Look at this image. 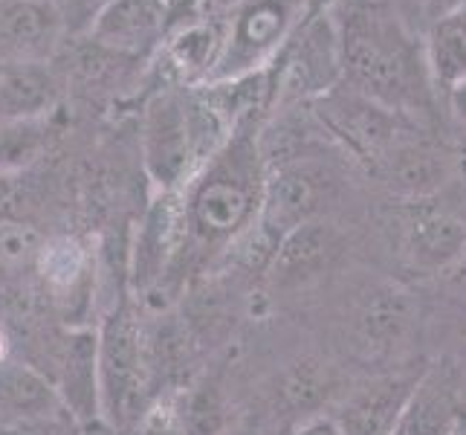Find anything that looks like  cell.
<instances>
[{"mask_svg": "<svg viewBox=\"0 0 466 435\" xmlns=\"http://www.w3.org/2000/svg\"><path fill=\"white\" fill-rule=\"evenodd\" d=\"M449 273H452V279H455L461 287H466V255H463V259H461L452 270H449Z\"/></svg>", "mask_w": 466, "mask_h": 435, "instance_id": "1f68e13d", "label": "cell"}, {"mask_svg": "<svg viewBox=\"0 0 466 435\" xmlns=\"http://www.w3.org/2000/svg\"><path fill=\"white\" fill-rule=\"evenodd\" d=\"M0 409L18 418L21 424L44 421L61 409L56 386L35 368L21 363H0Z\"/></svg>", "mask_w": 466, "mask_h": 435, "instance_id": "ac0fdd59", "label": "cell"}, {"mask_svg": "<svg viewBox=\"0 0 466 435\" xmlns=\"http://www.w3.org/2000/svg\"><path fill=\"white\" fill-rule=\"evenodd\" d=\"M146 171L159 192H177L198 169L195 137H191L188 102L177 93H163L151 102L142 128Z\"/></svg>", "mask_w": 466, "mask_h": 435, "instance_id": "8992f818", "label": "cell"}, {"mask_svg": "<svg viewBox=\"0 0 466 435\" xmlns=\"http://www.w3.org/2000/svg\"><path fill=\"white\" fill-rule=\"evenodd\" d=\"M261 186L255 181V151L215 154L206 174L188 189L186 230L203 241L238 238L258 215Z\"/></svg>", "mask_w": 466, "mask_h": 435, "instance_id": "7a4b0ae2", "label": "cell"}, {"mask_svg": "<svg viewBox=\"0 0 466 435\" xmlns=\"http://www.w3.org/2000/svg\"><path fill=\"white\" fill-rule=\"evenodd\" d=\"M458 432V407L452 395L443 392V386H435L426 375L417 386L406 415L391 435H455Z\"/></svg>", "mask_w": 466, "mask_h": 435, "instance_id": "44dd1931", "label": "cell"}, {"mask_svg": "<svg viewBox=\"0 0 466 435\" xmlns=\"http://www.w3.org/2000/svg\"><path fill=\"white\" fill-rule=\"evenodd\" d=\"M12 435H67V430L58 427L53 418H44V421H29V424H21L18 432Z\"/></svg>", "mask_w": 466, "mask_h": 435, "instance_id": "f546056e", "label": "cell"}, {"mask_svg": "<svg viewBox=\"0 0 466 435\" xmlns=\"http://www.w3.org/2000/svg\"><path fill=\"white\" fill-rule=\"evenodd\" d=\"M461 400H463V407H466V378H463V383H461Z\"/></svg>", "mask_w": 466, "mask_h": 435, "instance_id": "d6a6232c", "label": "cell"}, {"mask_svg": "<svg viewBox=\"0 0 466 435\" xmlns=\"http://www.w3.org/2000/svg\"><path fill=\"white\" fill-rule=\"evenodd\" d=\"M61 102V82L46 61H15L0 70V119H46Z\"/></svg>", "mask_w": 466, "mask_h": 435, "instance_id": "4fadbf2b", "label": "cell"}, {"mask_svg": "<svg viewBox=\"0 0 466 435\" xmlns=\"http://www.w3.org/2000/svg\"><path fill=\"white\" fill-rule=\"evenodd\" d=\"M44 238L35 227L0 218V273H24L38 264Z\"/></svg>", "mask_w": 466, "mask_h": 435, "instance_id": "cb8c5ba5", "label": "cell"}, {"mask_svg": "<svg viewBox=\"0 0 466 435\" xmlns=\"http://www.w3.org/2000/svg\"><path fill=\"white\" fill-rule=\"evenodd\" d=\"M177 409H180V421H183L186 435H220L223 404L212 386H198V389H191L183 398V404H177Z\"/></svg>", "mask_w": 466, "mask_h": 435, "instance_id": "d4e9b609", "label": "cell"}, {"mask_svg": "<svg viewBox=\"0 0 466 435\" xmlns=\"http://www.w3.org/2000/svg\"><path fill=\"white\" fill-rule=\"evenodd\" d=\"M426 67L438 88L466 90V6H455L431 29Z\"/></svg>", "mask_w": 466, "mask_h": 435, "instance_id": "d6986e66", "label": "cell"}, {"mask_svg": "<svg viewBox=\"0 0 466 435\" xmlns=\"http://www.w3.org/2000/svg\"><path fill=\"white\" fill-rule=\"evenodd\" d=\"M461 351H463V357H466V337H463V343H461Z\"/></svg>", "mask_w": 466, "mask_h": 435, "instance_id": "e575fe53", "label": "cell"}, {"mask_svg": "<svg viewBox=\"0 0 466 435\" xmlns=\"http://www.w3.org/2000/svg\"><path fill=\"white\" fill-rule=\"evenodd\" d=\"M296 50L287 67V82L301 85L304 90L325 93L342 73V50H339V29L333 21L316 18L308 26L296 29Z\"/></svg>", "mask_w": 466, "mask_h": 435, "instance_id": "7c38bea8", "label": "cell"}, {"mask_svg": "<svg viewBox=\"0 0 466 435\" xmlns=\"http://www.w3.org/2000/svg\"><path fill=\"white\" fill-rule=\"evenodd\" d=\"M394 117L397 114L365 99L362 93H353L348 99L345 96H333V99L321 105V119L360 154H380L394 140Z\"/></svg>", "mask_w": 466, "mask_h": 435, "instance_id": "2e32d148", "label": "cell"}, {"mask_svg": "<svg viewBox=\"0 0 466 435\" xmlns=\"http://www.w3.org/2000/svg\"><path fill=\"white\" fill-rule=\"evenodd\" d=\"M15 186H18V174H4L0 171V212L9 206L12 195H15Z\"/></svg>", "mask_w": 466, "mask_h": 435, "instance_id": "4dcf8cb0", "label": "cell"}, {"mask_svg": "<svg viewBox=\"0 0 466 435\" xmlns=\"http://www.w3.org/2000/svg\"><path fill=\"white\" fill-rule=\"evenodd\" d=\"M93 331H73L64 343L58 366V400L78 421H90L102 412L99 407V354Z\"/></svg>", "mask_w": 466, "mask_h": 435, "instance_id": "5bb4252c", "label": "cell"}, {"mask_svg": "<svg viewBox=\"0 0 466 435\" xmlns=\"http://www.w3.org/2000/svg\"><path fill=\"white\" fill-rule=\"evenodd\" d=\"M107 0H67V6H64V26H73V29H85L90 26V21L96 18V12H99Z\"/></svg>", "mask_w": 466, "mask_h": 435, "instance_id": "83f0119b", "label": "cell"}, {"mask_svg": "<svg viewBox=\"0 0 466 435\" xmlns=\"http://www.w3.org/2000/svg\"><path fill=\"white\" fill-rule=\"evenodd\" d=\"M446 163L429 149L403 145L389 157V183L409 198H426L438 186H443Z\"/></svg>", "mask_w": 466, "mask_h": 435, "instance_id": "7402d4cb", "label": "cell"}, {"mask_svg": "<svg viewBox=\"0 0 466 435\" xmlns=\"http://www.w3.org/2000/svg\"><path fill=\"white\" fill-rule=\"evenodd\" d=\"M166 0H107L87 26L90 44L116 56H139L166 32Z\"/></svg>", "mask_w": 466, "mask_h": 435, "instance_id": "ba28073f", "label": "cell"}, {"mask_svg": "<svg viewBox=\"0 0 466 435\" xmlns=\"http://www.w3.org/2000/svg\"><path fill=\"white\" fill-rule=\"evenodd\" d=\"M64 29L53 0H9L0 9V50L15 61H46Z\"/></svg>", "mask_w": 466, "mask_h": 435, "instance_id": "9c48e42d", "label": "cell"}, {"mask_svg": "<svg viewBox=\"0 0 466 435\" xmlns=\"http://www.w3.org/2000/svg\"><path fill=\"white\" fill-rule=\"evenodd\" d=\"M96 354H99V407L116 430L137 424L146 407L151 386L146 328L131 305L119 308L105 319L96 334Z\"/></svg>", "mask_w": 466, "mask_h": 435, "instance_id": "3957f363", "label": "cell"}, {"mask_svg": "<svg viewBox=\"0 0 466 435\" xmlns=\"http://www.w3.org/2000/svg\"><path fill=\"white\" fill-rule=\"evenodd\" d=\"M406 253L423 270H452L466 255V221L443 209H417L406 227Z\"/></svg>", "mask_w": 466, "mask_h": 435, "instance_id": "9a60e30c", "label": "cell"}, {"mask_svg": "<svg viewBox=\"0 0 466 435\" xmlns=\"http://www.w3.org/2000/svg\"><path fill=\"white\" fill-rule=\"evenodd\" d=\"M290 435H342L336 427L333 415H313L308 421H301Z\"/></svg>", "mask_w": 466, "mask_h": 435, "instance_id": "f1b7e54d", "label": "cell"}, {"mask_svg": "<svg viewBox=\"0 0 466 435\" xmlns=\"http://www.w3.org/2000/svg\"><path fill=\"white\" fill-rule=\"evenodd\" d=\"M414 322V305L409 294L397 287H385L365 302L360 314V331L368 346L374 348H391L406 337Z\"/></svg>", "mask_w": 466, "mask_h": 435, "instance_id": "ffe728a7", "label": "cell"}, {"mask_svg": "<svg viewBox=\"0 0 466 435\" xmlns=\"http://www.w3.org/2000/svg\"><path fill=\"white\" fill-rule=\"evenodd\" d=\"M336 253H339V238L330 223L308 221L281 235L276 253H272L269 273L279 285L310 282L336 259Z\"/></svg>", "mask_w": 466, "mask_h": 435, "instance_id": "8fae6325", "label": "cell"}, {"mask_svg": "<svg viewBox=\"0 0 466 435\" xmlns=\"http://www.w3.org/2000/svg\"><path fill=\"white\" fill-rule=\"evenodd\" d=\"M426 375L394 372L380 375L350 389L333 412V421L342 435H391L406 415L417 386Z\"/></svg>", "mask_w": 466, "mask_h": 435, "instance_id": "52a82bcc", "label": "cell"}, {"mask_svg": "<svg viewBox=\"0 0 466 435\" xmlns=\"http://www.w3.org/2000/svg\"><path fill=\"white\" fill-rule=\"evenodd\" d=\"M227 38V18H191L166 44L168 67L188 82H206Z\"/></svg>", "mask_w": 466, "mask_h": 435, "instance_id": "e0dca14e", "label": "cell"}, {"mask_svg": "<svg viewBox=\"0 0 466 435\" xmlns=\"http://www.w3.org/2000/svg\"><path fill=\"white\" fill-rule=\"evenodd\" d=\"M308 0H238L227 18V38L206 82L267 70L284 41L296 36ZM203 85V82H200Z\"/></svg>", "mask_w": 466, "mask_h": 435, "instance_id": "277c9868", "label": "cell"}, {"mask_svg": "<svg viewBox=\"0 0 466 435\" xmlns=\"http://www.w3.org/2000/svg\"><path fill=\"white\" fill-rule=\"evenodd\" d=\"M333 192V177L310 160H287L276 166L261 186L255 223L276 241L301 223L316 221Z\"/></svg>", "mask_w": 466, "mask_h": 435, "instance_id": "5b68a950", "label": "cell"}, {"mask_svg": "<svg viewBox=\"0 0 466 435\" xmlns=\"http://www.w3.org/2000/svg\"><path fill=\"white\" fill-rule=\"evenodd\" d=\"M166 4H168V9H177V6L183 4V0H166Z\"/></svg>", "mask_w": 466, "mask_h": 435, "instance_id": "836d02e7", "label": "cell"}, {"mask_svg": "<svg viewBox=\"0 0 466 435\" xmlns=\"http://www.w3.org/2000/svg\"><path fill=\"white\" fill-rule=\"evenodd\" d=\"M137 424H139V435H186L180 409H177L174 400H159L157 407L142 412Z\"/></svg>", "mask_w": 466, "mask_h": 435, "instance_id": "4316f807", "label": "cell"}, {"mask_svg": "<svg viewBox=\"0 0 466 435\" xmlns=\"http://www.w3.org/2000/svg\"><path fill=\"white\" fill-rule=\"evenodd\" d=\"M339 29L342 70L365 99L391 114H406L429 102L426 56L414 47L406 29L377 6H357Z\"/></svg>", "mask_w": 466, "mask_h": 435, "instance_id": "6da1fadb", "label": "cell"}, {"mask_svg": "<svg viewBox=\"0 0 466 435\" xmlns=\"http://www.w3.org/2000/svg\"><path fill=\"white\" fill-rule=\"evenodd\" d=\"M186 209L177 192H159L142 221L134 250V282L137 287H151L166 273L171 255L186 238Z\"/></svg>", "mask_w": 466, "mask_h": 435, "instance_id": "30bf717a", "label": "cell"}, {"mask_svg": "<svg viewBox=\"0 0 466 435\" xmlns=\"http://www.w3.org/2000/svg\"><path fill=\"white\" fill-rule=\"evenodd\" d=\"M281 395L293 409H310L319 404L321 395H328V378H321L313 366H296L287 372Z\"/></svg>", "mask_w": 466, "mask_h": 435, "instance_id": "484cf974", "label": "cell"}, {"mask_svg": "<svg viewBox=\"0 0 466 435\" xmlns=\"http://www.w3.org/2000/svg\"><path fill=\"white\" fill-rule=\"evenodd\" d=\"M46 119H0V171L18 174L46 149Z\"/></svg>", "mask_w": 466, "mask_h": 435, "instance_id": "603a6c76", "label": "cell"}]
</instances>
